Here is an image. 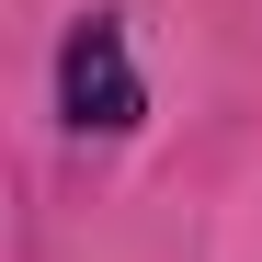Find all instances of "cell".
<instances>
[{
  "instance_id": "cell-1",
  "label": "cell",
  "mask_w": 262,
  "mask_h": 262,
  "mask_svg": "<svg viewBox=\"0 0 262 262\" xmlns=\"http://www.w3.org/2000/svg\"><path fill=\"white\" fill-rule=\"evenodd\" d=\"M57 114L80 125V137H137L148 80H137V57H125V23L114 12H80L69 23V46H57Z\"/></svg>"
}]
</instances>
